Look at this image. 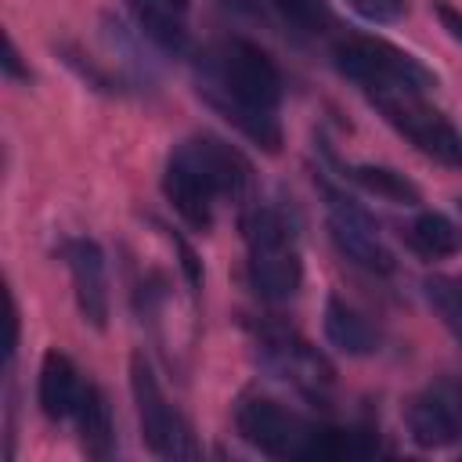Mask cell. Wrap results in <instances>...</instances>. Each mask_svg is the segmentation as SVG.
<instances>
[{"label": "cell", "instance_id": "cell-22", "mask_svg": "<svg viewBox=\"0 0 462 462\" xmlns=\"http://www.w3.org/2000/svg\"><path fill=\"white\" fill-rule=\"evenodd\" d=\"M0 65H4V76L11 83H32V69L22 61V51H18V43L11 36H4V58H0Z\"/></svg>", "mask_w": 462, "mask_h": 462}, {"label": "cell", "instance_id": "cell-9", "mask_svg": "<svg viewBox=\"0 0 462 462\" xmlns=\"http://www.w3.org/2000/svg\"><path fill=\"white\" fill-rule=\"evenodd\" d=\"M61 256H65L69 274H72V296H76V310H79L83 325L101 332L108 325V310H112L105 249L94 238L79 235V238H69L61 245Z\"/></svg>", "mask_w": 462, "mask_h": 462}, {"label": "cell", "instance_id": "cell-20", "mask_svg": "<svg viewBox=\"0 0 462 462\" xmlns=\"http://www.w3.org/2000/svg\"><path fill=\"white\" fill-rule=\"evenodd\" d=\"M430 307L440 314V321L451 328V336L462 343V274L448 278V274H433L422 282Z\"/></svg>", "mask_w": 462, "mask_h": 462}, {"label": "cell", "instance_id": "cell-19", "mask_svg": "<svg viewBox=\"0 0 462 462\" xmlns=\"http://www.w3.org/2000/svg\"><path fill=\"white\" fill-rule=\"evenodd\" d=\"M271 7L300 36H321V32L332 29V7H328V0H271Z\"/></svg>", "mask_w": 462, "mask_h": 462}, {"label": "cell", "instance_id": "cell-24", "mask_svg": "<svg viewBox=\"0 0 462 462\" xmlns=\"http://www.w3.org/2000/svg\"><path fill=\"white\" fill-rule=\"evenodd\" d=\"M177 242V253H180V267H184V278H188V285L191 289H199L202 285V267H199V256H195V249L184 242V238H173Z\"/></svg>", "mask_w": 462, "mask_h": 462}, {"label": "cell", "instance_id": "cell-3", "mask_svg": "<svg viewBox=\"0 0 462 462\" xmlns=\"http://www.w3.org/2000/svg\"><path fill=\"white\" fill-rule=\"evenodd\" d=\"M242 235H245V249H249L245 271H249L253 292L267 303L292 300L303 285V260H300L296 231H292L289 217L278 206H256L245 213Z\"/></svg>", "mask_w": 462, "mask_h": 462}, {"label": "cell", "instance_id": "cell-28", "mask_svg": "<svg viewBox=\"0 0 462 462\" xmlns=\"http://www.w3.org/2000/svg\"><path fill=\"white\" fill-rule=\"evenodd\" d=\"M346 4H350L357 14H365V18H375V11H372V4H368V0H346Z\"/></svg>", "mask_w": 462, "mask_h": 462}, {"label": "cell", "instance_id": "cell-18", "mask_svg": "<svg viewBox=\"0 0 462 462\" xmlns=\"http://www.w3.org/2000/svg\"><path fill=\"white\" fill-rule=\"evenodd\" d=\"M346 177H350L361 191H368V195H375V199H383V202H390V206H408V209H415V206L422 202L419 184H415L411 177H404L401 170H393V166L357 162V166L346 170Z\"/></svg>", "mask_w": 462, "mask_h": 462}, {"label": "cell", "instance_id": "cell-27", "mask_svg": "<svg viewBox=\"0 0 462 462\" xmlns=\"http://www.w3.org/2000/svg\"><path fill=\"white\" fill-rule=\"evenodd\" d=\"M224 4H227L231 11H238V14H253V18L263 14V4H260V0H224Z\"/></svg>", "mask_w": 462, "mask_h": 462}, {"label": "cell", "instance_id": "cell-15", "mask_svg": "<svg viewBox=\"0 0 462 462\" xmlns=\"http://www.w3.org/2000/svg\"><path fill=\"white\" fill-rule=\"evenodd\" d=\"M404 422H408V437L415 448L422 451H440V448H458V430L455 419L448 411V404L440 401V393L433 386H426L422 393H415L404 408Z\"/></svg>", "mask_w": 462, "mask_h": 462}, {"label": "cell", "instance_id": "cell-14", "mask_svg": "<svg viewBox=\"0 0 462 462\" xmlns=\"http://www.w3.org/2000/svg\"><path fill=\"white\" fill-rule=\"evenodd\" d=\"M321 332H325L328 346H336V350L346 354V357H368V354L379 350V332L372 328V321H368L354 303H346V300L336 296V292L325 300Z\"/></svg>", "mask_w": 462, "mask_h": 462}, {"label": "cell", "instance_id": "cell-1", "mask_svg": "<svg viewBox=\"0 0 462 462\" xmlns=\"http://www.w3.org/2000/svg\"><path fill=\"white\" fill-rule=\"evenodd\" d=\"M199 97L256 148L271 155L282 152L278 105L285 83L282 69L260 43L242 36L213 43L199 61Z\"/></svg>", "mask_w": 462, "mask_h": 462}, {"label": "cell", "instance_id": "cell-21", "mask_svg": "<svg viewBox=\"0 0 462 462\" xmlns=\"http://www.w3.org/2000/svg\"><path fill=\"white\" fill-rule=\"evenodd\" d=\"M437 393H440V401L448 404V411H451V419H455V430H458V448H462V379L458 375H440V379H433L430 383Z\"/></svg>", "mask_w": 462, "mask_h": 462}, {"label": "cell", "instance_id": "cell-26", "mask_svg": "<svg viewBox=\"0 0 462 462\" xmlns=\"http://www.w3.org/2000/svg\"><path fill=\"white\" fill-rule=\"evenodd\" d=\"M14 346H18V307H14V296H7V361L14 357Z\"/></svg>", "mask_w": 462, "mask_h": 462}, {"label": "cell", "instance_id": "cell-10", "mask_svg": "<svg viewBox=\"0 0 462 462\" xmlns=\"http://www.w3.org/2000/svg\"><path fill=\"white\" fill-rule=\"evenodd\" d=\"M162 195L173 206V213L199 235H206L213 227V209H217V188L173 148L162 170Z\"/></svg>", "mask_w": 462, "mask_h": 462}, {"label": "cell", "instance_id": "cell-17", "mask_svg": "<svg viewBox=\"0 0 462 462\" xmlns=\"http://www.w3.org/2000/svg\"><path fill=\"white\" fill-rule=\"evenodd\" d=\"M404 242L422 260H448L462 253V224L440 209H419L404 227Z\"/></svg>", "mask_w": 462, "mask_h": 462}, {"label": "cell", "instance_id": "cell-2", "mask_svg": "<svg viewBox=\"0 0 462 462\" xmlns=\"http://www.w3.org/2000/svg\"><path fill=\"white\" fill-rule=\"evenodd\" d=\"M235 430L238 437L271 458H350L365 455V448L354 444V433L318 426L282 401L267 393H245L235 404Z\"/></svg>", "mask_w": 462, "mask_h": 462}, {"label": "cell", "instance_id": "cell-12", "mask_svg": "<svg viewBox=\"0 0 462 462\" xmlns=\"http://www.w3.org/2000/svg\"><path fill=\"white\" fill-rule=\"evenodd\" d=\"M137 32L166 58H184L191 51L188 11L191 0H126Z\"/></svg>", "mask_w": 462, "mask_h": 462}, {"label": "cell", "instance_id": "cell-6", "mask_svg": "<svg viewBox=\"0 0 462 462\" xmlns=\"http://www.w3.org/2000/svg\"><path fill=\"white\" fill-rule=\"evenodd\" d=\"M368 101L415 152H422L426 159L448 170H462V134L455 130L451 119L430 108L422 94H372Z\"/></svg>", "mask_w": 462, "mask_h": 462}, {"label": "cell", "instance_id": "cell-7", "mask_svg": "<svg viewBox=\"0 0 462 462\" xmlns=\"http://www.w3.org/2000/svg\"><path fill=\"white\" fill-rule=\"evenodd\" d=\"M130 393L137 404V422H141V440L155 458H191L195 455V440L191 430L184 426V419L177 415V408L166 401L152 365L144 361V354L130 357Z\"/></svg>", "mask_w": 462, "mask_h": 462}, {"label": "cell", "instance_id": "cell-5", "mask_svg": "<svg viewBox=\"0 0 462 462\" xmlns=\"http://www.w3.org/2000/svg\"><path fill=\"white\" fill-rule=\"evenodd\" d=\"M321 195H325V213H328V238L336 245V253L343 260H350L354 267L368 271V274H393L397 271V256L393 249L383 242L379 235V224L375 217L354 199V195H343L336 184L328 180H318Z\"/></svg>", "mask_w": 462, "mask_h": 462}, {"label": "cell", "instance_id": "cell-13", "mask_svg": "<svg viewBox=\"0 0 462 462\" xmlns=\"http://www.w3.org/2000/svg\"><path fill=\"white\" fill-rule=\"evenodd\" d=\"M79 393H83V379H79V368L72 365V357L61 354V350H47L43 361H40V375H36L40 411L51 422L72 419V411L79 404Z\"/></svg>", "mask_w": 462, "mask_h": 462}, {"label": "cell", "instance_id": "cell-25", "mask_svg": "<svg viewBox=\"0 0 462 462\" xmlns=\"http://www.w3.org/2000/svg\"><path fill=\"white\" fill-rule=\"evenodd\" d=\"M368 4H372L375 18H386V22H397V18L408 11V4H404V0H368Z\"/></svg>", "mask_w": 462, "mask_h": 462}, {"label": "cell", "instance_id": "cell-4", "mask_svg": "<svg viewBox=\"0 0 462 462\" xmlns=\"http://www.w3.org/2000/svg\"><path fill=\"white\" fill-rule=\"evenodd\" d=\"M336 69L357 83L368 97L372 94H426L437 87L433 69H426L415 54L401 51L397 43L368 32H346L332 47Z\"/></svg>", "mask_w": 462, "mask_h": 462}, {"label": "cell", "instance_id": "cell-11", "mask_svg": "<svg viewBox=\"0 0 462 462\" xmlns=\"http://www.w3.org/2000/svg\"><path fill=\"white\" fill-rule=\"evenodd\" d=\"M177 152L217 188L220 199H238L245 191L253 170H249L245 155L235 144H227L224 137H217V134H195V137L180 141Z\"/></svg>", "mask_w": 462, "mask_h": 462}, {"label": "cell", "instance_id": "cell-23", "mask_svg": "<svg viewBox=\"0 0 462 462\" xmlns=\"http://www.w3.org/2000/svg\"><path fill=\"white\" fill-rule=\"evenodd\" d=\"M433 14H437L440 29H444L455 43H462V7H455L451 0H433Z\"/></svg>", "mask_w": 462, "mask_h": 462}, {"label": "cell", "instance_id": "cell-16", "mask_svg": "<svg viewBox=\"0 0 462 462\" xmlns=\"http://www.w3.org/2000/svg\"><path fill=\"white\" fill-rule=\"evenodd\" d=\"M72 419H76L79 448L90 458H112L116 455V419H112V404L97 383H90V379L83 383V393H79Z\"/></svg>", "mask_w": 462, "mask_h": 462}, {"label": "cell", "instance_id": "cell-8", "mask_svg": "<svg viewBox=\"0 0 462 462\" xmlns=\"http://www.w3.org/2000/svg\"><path fill=\"white\" fill-rule=\"evenodd\" d=\"M256 346L263 354V365L274 375L289 379L307 397H321L332 386V368L292 328H285V325H263V328H256Z\"/></svg>", "mask_w": 462, "mask_h": 462}]
</instances>
